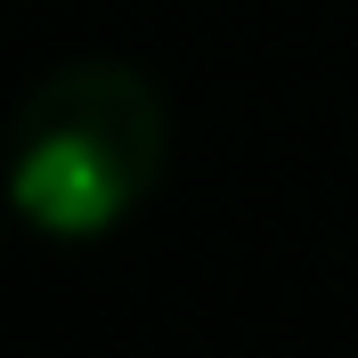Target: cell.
I'll return each instance as SVG.
<instances>
[{
    "mask_svg": "<svg viewBox=\"0 0 358 358\" xmlns=\"http://www.w3.org/2000/svg\"><path fill=\"white\" fill-rule=\"evenodd\" d=\"M163 179V98L122 57H73L8 122V203L41 236H106Z\"/></svg>",
    "mask_w": 358,
    "mask_h": 358,
    "instance_id": "6da1fadb",
    "label": "cell"
}]
</instances>
